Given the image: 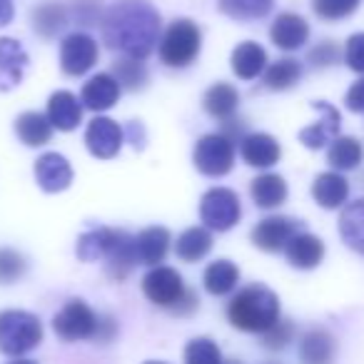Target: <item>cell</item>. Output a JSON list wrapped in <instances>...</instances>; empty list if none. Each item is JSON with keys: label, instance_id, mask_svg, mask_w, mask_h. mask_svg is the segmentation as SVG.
I'll return each instance as SVG.
<instances>
[{"label": "cell", "instance_id": "cell-1", "mask_svg": "<svg viewBox=\"0 0 364 364\" xmlns=\"http://www.w3.org/2000/svg\"><path fill=\"white\" fill-rule=\"evenodd\" d=\"M100 31L112 53L147 60L162 38V18L150 0H117L102 16Z\"/></svg>", "mask_w": 364, "mask_h": 364}, {"label": "cell", "instance_id": "cell-2", "mask_svg": "<svg viewBox=\"0 0 364 364\" xmlns=\"http://www.w3.org/2000/svg\"><path fill=\"white\" fill-rule=\"evenodd\" d=\"M279 319V297L267 284H247L228 302V322L247 334H262Z\"/></svg>", "mask_w": 364, "mask_h": 364}, {"label": "cell", "instance_id": "cell-3", "mask_svg": "<svg viewBox=\"0 0 364 364\" xmlns=\"http://www.w3.org/2000/svg\"><path fill=\"white\" fill-rule=\"evenodd\" d=\"M200 50H203V31L190 18L172 21L157 43V55H160L162 65L175 68V70L193 65L200 58Z\"/></svg>", "mask_w": 364, "mask_h": 364}, {"label": "cell", "instance_id": "cell-4", "mask_svg": "<svg viewBox=\"0 0 364 364\" xmlns=\"http://www.w3.org/2000/svg\"><path fill=\"white\" fill-rule=\"evenodd\" d=\"M43 342V322L26 309H3L0 312V354L23 357L38 349Z\"/></svg>", "mask_w": 364, "mask_h": 364}, {"label": "cell", "instance_id": "cell-5", "mask_svg": "<svg viewBox=\"0 0 364 364\" xmlns=\"http://www.w3.org/2000/svg\"><path fill=\"white\" fill-rule=\"evenodd\" d=\"M97 327H100V314L85 302V299H68L60 312L53 317V332L63 342H95Z\"/></svg>", "mask_w": 364, "mask_h": 364}, {"label": "cell", "instance_id": "cell-6", "mask_svg": "<svg viewBox=\"0 0 364 364\" xmlns=\"http://www.w3.org/2000/svg\"><path fill=\"white\" fill-rule=\"evenodd\" d=\"M193 162L205 177H225L235 167V140L225 132H208L193 150Z\"/></svg>", "mask_w": 364, "mask_h": 364}, {"label": "cell", "instance_id": "cell-7", "mask_svg": "<svg viewBox=\"0 0 364 364\" xmlns=\"http://www.w3.org/2000/svg\"><path fill=\"white\" fill-rule=\"evenodd\" d=\"M242 218L240 195L230 188H213L200 200V220L213 232H228Z\"/></svg>", "mask_w": 364, "mask_h": 364}, {"label": "cell", "instance_id": "cell-8", "mask_svg": "<svg viewBox=\"0 0 364 364\" xmlns=\"http://www.w3.org/2000/svg\"><path fill=\"white\" fill-rule=\"evenodd\" d=\"M185 279L177 272L175 267H167V264H157L150 267V272L142 277V294L150 299L157 307L172 309L180 297L185 294Z\"/></svg>", "mask_w": 364, "mask_h": 364}, {"label": "cell", "instance_id": "cell-9", "mask_svg": "<svg viewBox=\"0 0 364 364\" xmlns=\"http://www.w3.org/2000/svg\"><path fill=\"white\" fill-rule=\"evenodd\" d=\"M97 58H100V48L97 41L87 33H70L63 38L60 43V68L65 75L80 77L95 68Z\"/></svg>", "mask_w": 364, "mask_h": 364}, {"label": "cell", "instance_id": "cell-10", "mask_svg": "<svg viewBox=\"0 0 364 364\" xmlns=\"http://www.w3.org/2000/svg\"><path fill=\"white\" fill-rule=\"evenodd\" d=\"M297 232H302V223L294 218H287V215H269V218L259 220L252 228L250 237H252V245L262 252H284V247L289 245V240Z\"/></svg>", "mask_w": 364, "mask_h": 364}, {"label": "cell", "instance_id": "cell-11", "mask_svg": "<svg viewBox=\"0 0 364 364\" xmlns=\"http://www.w3.org/2000/svg\"><path fill=\"white\" fill-rule=\"evenodd\" d=\"M125 145V130L112 117L95 115L85 127V147L97 160H112Z\"/></svg>", "mask_w": 364, "mask_h": 364}, {"label": "cell", "instance_id": "cell-12", "mask_svg": "<svg viewBox=\"0 0 364 364\" xmlns=\"http://www.w3.org/2000/svg\"><path fill=\"white\" fill-rule=\"evenodd\" d=\"M312 107L319 112V120L314 125H307L299 130V142L309 150H322V147H329L334 140L339 137V127H342V115L334 105L329 102H312Z\"/></svg>", "mask_w": 364, "mask_h": 364}, {"label": "cell", "instance_id": "cell-13", "mask_svg": "<svg viewBox=\"0 0 364 364\" xmlns=\"http://www.w3.org/2000/svg\"><path fill=\"white\" fill-rule=\"evenodd\" d=\"M240 155H242L245 165L269 170L282 157V147H279L277 137H272L269 132H247L240 140Z\"/></svg>", "mask_w": 364, "mask_h": 364}, {"label": "cell", "instance_id": "cell-14", "mask_svg": "<svg viewBox=\"0 0 364 364\" xmlns=\"http://www.w3.org/2000/svg\"><path fill=\"white\" fill-rule=\"evenodd\" d=\"M269 41L284 53L299 50L309 41V23L297 13H279L269 26Z\"/></svg>", "mask_w": 364, "mask_h": 364}, {"label": "cell", "instance_id": "cell-15", "mask_svg": "<svg viewBox=\"0 0 364 364\" xmlns=\"http://www.w3.org/2000/svg\"><path fill=\"white\" fill-rule=\"evenodd\" d=\"M36 180L46 193H63L73 185V167L60 152H43L36 160Z\"/></svg>", "mask_w": 364, "mask_h": 364}, {"label": "cell", "instance_id": "cell-16", "mask_svg": "<svg viewBox=\"0 0 364 364\" xmlns=\"http://www.w3.org/2000/svg\"><path fill=\"white\" fill-rule=\"evenodd\" d=\"M120 92H122V87H120V82L115 80L112 73H97V75H92L90 80L82 85L80 100L87 110L105 112L117 105Z\"/></svg>", "mask_w": 364, "mask_h": 364}, {"label": "cell", "instance_id": "cell-17", "mask_svg": "<svg viewBox=\"0 0 364 364\" xmlns=\"http://www.w3.org/2000/svg\"><path fill=\"white\" fill-rule=\"evenodd\" d=\"M82 100L77 95H73L70 90H58L48 97V120L55 130L60 132H73L82 122Z\"/></svg>", "mask_w": 364, "mask_h": 364}, {"label": "cell", "instance_id": "cell-18", "mask_svg": "<svg viewBox=\"0 0 364 364\" xmlns=\"http://www.w3.org/2000/svg\"><path fill=\"white\" fill-rule=\"evenodd\" d=\"M28 63L31 58L16 38H0V90L21 85Z\"/></svg>", "mask_w": 364, "mask_h": 364}, {"label": "cell", "instance_id": "cell-19", "mask_svg": "<svg viewBox=\"0 0 364 364\" xmlns=\"http://www.w3.org/2000/svg\"><path fill=\"white\" fill-rule=\"evenodd\" d=\"M137 264V250H135V235L125 232V230H117L115 242H112L110 252L105 257V272L110 279L122 282V279L130 277V272Z\"/></svg>", "mask_w": 364, "mask_h": 364}, {"label": "cell", "instance_id": "cell-20", "mask_svg": "<svg viewBox=\"0 0 364 364\" xmlns=\"http://www.w3.org/2000/svg\"><path fill=\"white\" fill-rule=\"evenodd\" d=\"M337 339L322 327H312L299 339V362L302 364H334Z\"/></svg>", "mask_w": 364, "mask_h": 364}, {"label": "cell", "instance_id": "cell-21", "mask_svg": "<svg viewBox=\"0 0 364 364\" xmlns=\"http://www.w3.org/2000/svg\"><path fill=\"white\" fill-rule=\"evenodd\" d=\"M312 198H314V203L324 210L344 208V205H347V198H349L347 177L337 170H329V172L317 175L312 182Z\"/></svg>", "mask_w": 364, "mask_h": 364}, {"label": "cell", "instance_id": "cell-22", "mask_svg": "<svg viewBox=\"0 0 364 364\" xmlns=\"http://www.w3.org/2000/svg\"><path fill=\"white\" fill-rule=\"evenodd\" d=\"M324 242L317 237V235L312 232H297L292 240H289V245L284 247V257H287V262L292 264V267L297 269H314L322 264L324 259Z\"/></svg>", "mask_w": 364, "mask_h": 364}, {"label": "cell", "instance_id": "cell-23", "mask_svg": "<svg viewBox=\"0 0 364 364\" xmlns=\"http://www.w3.org/2000/svg\"><path fill=\"white\" fill-rule=\"evenodd\" d=\"M269 60H267V50H264L259 43L255 41H245L230 55V68L240 80H255L267 70Z\"/></svg>", "mask_w": 364, "mask_h": 364}, {"label": "cell", "instance_id": "cell-24", "mask_svg": "<svg viewBox=\"0 0 364 364\" xmlns=\"http://www.w3.org/2000/svg\"><path fill=\"white\" fill-rule=\"evenodd\" d=\"M172 235L167 228H145L140 235H135V250H137V262L147 264V267H157L165 262L167 252H170Z\"/></svg>", "mask_w": 364, "mask_h": 364}, {"label": "cell", "instance_id": "cell-25", "mask_svg": "<svg viewBox=\"0 0 364 364\" xmlns=\"http://www.w3.org/2000/svg\"><path fill=\"white\" fill-rule=\"evenodd\" d=\"M250 195H252V203L259 210H277L279 205H284L289 190L287 182L277 172H262L250 182Z\"/></svg>", "mask_w": 364, "mask_h": 364}, {"label": "cell", "instance_id": "cell-26", "mask_svg": "<svg viewBox=\"0 0 364 364\" xmlns=\"http://www.w3.org/2000/svg\"><path fill=\"white\" fill-rule=\"evenodd\" d=\"M203 107L210 117L215 120L225 122V120H232L237 115V107H240V92L235 85L230 82H215L203 97Z\"/></svg>", "mask_w": 364, "mask_h": 364}, {"label": "cell", "instance_id": "cell-27", "mask_svg": "<svg viewBox=\"0 0 364 364\" xmlns=\"http://www.w3.org/2000/svg\"><path fill=\"white\" fill-rule=\"evenodd\" d=\"M203 284L213 297H228L240 284V267L232 259H215L205 269Z\"/></svg>", "mask_w": 364, "mask_h": 364}, {"label": "cell", "instance_id": "cell-28", "mask_svg": "<svg viewBox=\"0 0 364 364\" xmlns=\"http://www.w3.org/2000/svg\"><path fill=\"white\" fill-rule=\"evenodd\" d=\"M31 21H33V31L38 36L46 38V41H53V38H58L68 28L70 11L65 6H60V3H43V6L33 8Z\"/></svg>", "mask_w": 364, "mask_h": 364}, {"label": "cell", "instance_id": "cell-29", "mask_svg": "<svg viewBox=\"0 0 364 364\" xmlns=\"http://www.w3.org/2000/svg\"><path fill=\"white\" fill-rule=\"evenodd\" d=\"M210 250H213V230L208 228H188L175 242L177 259L188 264L205 259L210 255Z\"/></svg>", "mask_w": 364, "mask_h": 364}, {"label": "cell", "instance_id": "cell-30", "mask_svg": "<svg viewBox=\"0 0 364 364\" xmlns=\"http://www.w3.org/2000/svg\"><path fill=\"white\" fill-rule=\"evenodd\" d=\"M339 237L349 250L364 255V198L349 203L339 215Z\"/></svg>", "mask_w": 364, "mask_h": 364}, {"label": "cell", "instance_id": "cell-31", "mask_svg": "<svg viewBox=\"0 0 364 364\" xmlns=\"http://www.w3.org/2000/svg\"><path fill=\"white\" fill-rule=\"evenodd\" d=\"M53 130H55V127L50 125L48 115H43V112H38V110L23 112V115L16 120L18 140H21L23 145H28V147L48 145V142H50V137H53Z\"/></svg>", "mask_w": 364, "mask_h": 364}, {"label": "cell", "instance_id": "cell-32", "mask_svg": "<svg viewBox=\"0 0 364 364\" xmlns=\"http://www.w3.org/2000/svg\"><path fill=\"white\" fill-rule=\"evenodd\" d=\"M327 162L337 172H352L364 162V145L352 135H339L327 147Z\"/></svg>", "mask_w": 364, "mask_h": 364}, {"label": "cell", "instance_id": "cell-33", "mask_svg": "<svg viewBox=\"0 0 364 364\" xmlns=\"http://www.w3.org/2000/svg\"><path fill=\"white\" fill-rule=\"evenodd\" d=\"M302 73L304 68L299 60H294V58H279V60L269 63L267 70L262 73V82L267 90L282 92L297 85L302 80Z\"/></svg>", "mask_w": 364, "mask_h": 364}, {"label": "cell", "instance_id": "cell-34", "mask_svg": "<svg viewBox=\"0 0 364 364\" xmlns=\"http://www.w3.org/2000/svg\"><path fill=\"white\" fill-rule=\"evenodd\" d=\"M115 232L112 228H92L87 232L80 235L77 240V257L82 262H97V259H105L107 252H110L112 242H115Z\"/></svg>", "mask_w": 364, "mask_h": 364}, {"label": "cell", "instance_id": "cell-35", "mask_svg": "<svg viewBox=\"0 0 364 364\" xmlns=\"http://www.w3.org/2000/svg\"><path fill=\"white\" fill-rule=\"evenodd\" d=\"M218 8L237 23H255L272 13L274 0H218Z\"/></svg>", "mask_w": 364, "mask_h": 364}, {"label": "cell", "instance_id": "cell-36", "mask_svg": "<svg viewBox=\"0 0 364 364\" xmlns=\"http://www.w3.org/2000/svg\"><path fill=\"white\" fill-rule=\"evenodd\" d=\"M112 75L120 82L122 90H142L147 85V68L142 60H135V58H120V60L112 63Z\"/></svg>", "mask_w": 364, "mask_h": 364}, {"label": "cell", "instance_id": "cell-37", "mask_svg": "<svg viewBox=\"0 0 364 364\" xmlns=\"http://www.w3.org/2000/svg\"><path fill=\"white\" fill-rule=\"evenodd\" d=\"M185 364H223V352H220L218 342L210 337H195L188 342L185 354H182Z\"/></svg>", "mask_w": 364, "mask_h": 364}, {"label": "cell", "instance_id": "cell-38", "mask_svg": "<svg viewBox=\"0 0 364 364\" xmlns=\"http://www.w3.org/2000/svg\"><path fill=\"white\" fill-rule=\"evenodd\" d=\"M359 6H362V0H312L314 16L324 23L347 21L349 16L357 13Z\"/></svg>", "mask_w": 364, "mask_h": 364}, {"label": "cell", "instance_id": "cell-39", "mask_svg": "<svg viewBox=\"0 0 364 364\" xmlns=\"http://www.w3.org/2000/svg\"><path fill=\"white\" fill-rule=\"evenodd\" d=\"M28 272V259L18 250L0 247V284H16Z\"/></svg>", "mask_w": 364, "mask_h": 364}, {"label": "cell", "instance_id": "cell-40", "mask_svg": "<svg viewBox=\"0 0 364 364\" xmlns=\"http://www.w3.org/2000/svg\"><path fill=\"white\" fill-rule=\"evenodd\" d=\"M294 334H297V329H294L292 319L279 317L277 322H274L267 332L259 334V337H262L264 349H269V352H282L284 347H289V344L294 342Z\"/></svg>", "mask_w": 364, "mask_h": 364}, {"label": "cell", "instance_id": "cell-41", "mask_svg": "<svg viewBox=\"0 0 364 364\" xmlns=\"http://www.w3.org/2000/svg\"><path fill=\"white\" fill-rule=\"evenodd\" d=\"M102 3L100 0H75L70 8V21L80 28H95L102 23Z\"/></svg>", "mask_w": 364, "mask_h": 364}, {"label": "cell", "instance_id": "cell-42", "mask_svg": "<svg viewBox=\"0 0 364 364\" xmlns=\"http://www.w3.org/2000/svg\"><path fill=\"white\" fill-rule=\"evenodd\" d=\"M342 58H344V50L334 41L317 43V46L309 48V53H307V63L314 68V70H324V68L337 65Z\"/></svg>", "mask_w": 364, "mask_h": 364}, {"label": "cell", "instance_id": "cell-43", "mask_svg": "<svg viewBox=\"0 0 364 364\" xmlns=\"http://www.w3.org/2000/svg\"><path fill=\"white\" fill-rule=\"evenodd\" d=\"M344 63H347L349 70H354L357 75H364V33H354V36L347 38Z\"/></svg>", "mask_w": 364, "mask_h": 364}, {"label": "cell", "instance_id": "cell-44", "mask_svg": "<svg viewBox=\"0 0 364 364\" xmlns=\"http://www.w3.org/2000/svg\"><path fill=\"white\" fill-rule=\"evenodd\" d=\"M200 309V297L195 289H185V294L180 297V302L175 304V307L170 309L172 314H177V317H190V314H195Z\"/></svg>", "mask_w": 364, "mask_h": 364}, {"label": "cell", "instance_id": "cell-45", "mask_svg": "<svg viewBox=\"0 0 364 364\" xmlns=\"http://www.w3.org/2000/svg\"><path fill=\"white\" fill-rule=\"evenodd\" d=\"M344 105H347V110L359 112V115L364 112V75L347 90V95H344Z\"/></svg>", "mask_w": 364, "mask_h": 364}, {"label": "cell", "instance_id": "cell-46", "mask_svg": "<svg viewBox=\"0 0 364 364\" xmlns=\"http://www.w3.org/2000/svg\"><path fill=\"white\" fill-rule=\"evenodd\" d=\"M117 337V319L112 314H100V327H97L95 344H110Z\"/></svg>", "mask_w": 364, "mask_h": 364}, {"label": "cell", "instance_id": "cell-47", "mask_svg": "<svg viewBox=\"0 0 364 364\" xmlns=\"http://www.w3.org/2000/svg\"><path fill=\"white\" fill-rule=\"evenodd\" d=\"M125 142H130V145L135 147V150H142V147H145L147 135H145V127H142V122L132 120L130 125H127V130H125Z\"/></svg>", "mask_w": 364, "mask_h": 364}, {"label": "cell", "instance_id": "cell-48", "mask_svg": "<svg viewBox=\"0 0 364 364\" xmlns=\"http://www.w3.org/2000/svg\"><path fill=\"white\" fill-rule=\"evenodd\" d=\"M16 16V8H13V0H0V28H6L13 23Z\"/></svg>", "mask_w": 364, "mask_h": 364}, {"label": "cell", "instance_id": "cell-49", "mask_svg": "<svg viewBox=\"0 0 364 364\" xmlns=\"http://www.w3.org/2000/svg\"><path fill=\"white\" fill-rule=\"evenodd\" d=\"M8 364H38V362H33V359H23V357H18V359H13V362H8Z\"/></svg>", "mask_w": 364, "mask_h": 364}, {"label": "cell", "instance_id": "cell-50", "mask_svg": "<svg viewBox=\"0 0 364 364\" xmlns=\"http://www.w3.org/2000/svg\"><path fill=\"white\" fill-rule=\"evenodd\" d=\"M223 364H245V362H240V359H225Z\"/></svg>", "mask_w": 364, "mask_h": 364}, {"label": "cell", "instance_id": "cell-51", "mask_svg": "<svg viewBox=\"0 0 364 364\" xmlns=\"http://www.w3.org/2000/svg\"><path fill=\"white\" fill-rule=\"evenodd\" d=\"M145 364H167V362H155V359H150V362H145Z\"/></svg>", "mask_w": 364, "mask_h": 364}, {"label": "cell", "instance_id": "cell-52", "mask_svg": "<svg viewBox=\"0 0 364 364\" xmlns=\"http://www.w3.org/2000/svg\"><path fill=\"white\" fill-rule=\"evenodd\" d=\"M264 364H277V362H264Z\"/></svg>", "mask_w": 364, "mask_h": 364}]
</instances>
